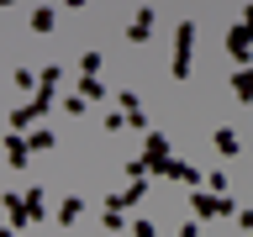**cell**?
Instances as JSON below:
<instances>
[{"instance_id": "obj_15", "label": "cell", "mask_w": 253, "mask_h": 237, "mask_svg": "<svg viewBox=\"0 0 253 237\" xmlns=\"http://www.w3.org/2000/svg\"><path fill=\"white\" fill-rule=\"evenodd\" d=\"M100 63H106V58H100V53L90 47V53L79 58V79H100Z\"/></svg>"}, {"instance_id": "obj_26", "label": "cell", "mask_w": 253, "mask_h": 237, "mask_svg": "<svg viewBox=\"0 0 253 237\" xmlns=\"http://www.w3.org/2000/svg\"><path fill=\"white\" fill-rule=\"evenodd\" d=\"M0 237H16V232H11V227H5V232H0Z\"/></svg>"}, {"instance_id": "obj_16", "label": "cell", "mask_w": 253, "mask_h": 237, "mask_svg": "<svg viewBox=\"0 0 253 237\" xmlns=\"http://www.w3.org/2000/svg\"><path fill=\"white\" fill-rule=\"evenodd\" d=\"M27 216H32V221H42V216H47V200H42V190H27Z\"/></svg>"}, {"instance_id": "obj_12", "label": "cell", "mask_w": 253, "mask_h": 237, "mask_svg": "<svg viewBox=\"0 0 253 237\" xmlns=\"http://www.w3.org/2000/svg\"><path fill=\"white\" fill-rule=\"evenodd\" d=\"M79 216H84V195H69V200L58 205V221H63V227H74Z\"/></svg>"}, {"instance_id": "obj_24", "label": "cell", "mask_w": 253, "mask_h": 237, "mask_svg": "<svg viewBox=\"0 0 253 237\" xmlns=\"http://www.w3.org/2000/svg\"><path fill=\"white\" fill-rule=\"evenodd\" d=\"M237 21H248V27H253V0H248V5H243V16H237Z\"/></svg>"}, {"instance_id": "obj_5", "label": "cell", "mask_w": 253, "mask_h": 237, "mask_svg": "<svg viewBox=\"0 0 253 237\" xmlns=\"http://www.w3.org/2000/svg\"><path fill=\"white\" fill-rule=\"evenodd\" d=\"M0 205H5L11 232H27V227H32V216H27V190H0Z\"/></svg>"}, {"instance_id": "obj_18", "label": "cell", "mask_w": 253, "mask_h": 237, "mask_svg": "<svg viewBox=\"0 0 253 237\" xmlns=\"http://www.w3.org/2000/svg\"><path fill=\"white\" fill-rule=\"evenodd\" d=\"M79 95H84V100H90V106H95V100L106 95V84H100V79H79Z\"/></svg>"}, {"instance_id": "obj_17", "label": "cell", "mask_w": 253, "mask_h": 237, "mask_svg": "<svg viewBox=\"0 0 253 237\" xmlns=\"http://www.w3.org/2000/svg\"><path fill=\"white\" fill-rule=\"evenodd\" d=\"M58 84H63V69H53V63H47L42 79H37V90H53V95H58Z\"/></svg>"}, {"instance_id": "obj_13", "label": "cell", "mask_w": 253, "mask_h": 237, "mask_svg": "<svg viewBox=\"0 0 253 237\" xmlns=\"http://www.w3.org/2000/svg\"><path fill=\"white\" fill-rule=\"evenodd\" d=\"M53 142H58V137H53L47 126H32V132H27V148H32V153H47Z\"/></svg>"}, {"instance_id": "obj_4", "label": "cell", "mask_w": 253, "mask_h": 237, "mask_svg": "<svg viewBox=\"0 0 253 237\" xmlns=\"http://www.w3.org/2000/svg\"><path fill=\"white\" fill-rule=\"evenodd\" d=\"M227 58H232L237 69H248V58H253V27L248 21H237V27L227 32Z\"/></svg>"}, {"instance_id": "obj_19", "label": "cell", "mask_w": 253, "mask_h": 237, "mask_svg": "<svg viewBox=\"0 0 253 237\" xmlns=\"http://www.w3.org/2000/svg\"><path fill=\"white\" fill-rule=\"evenodd\" d=\"M11 79H16V90H32V95H37V74H32V69H16Z\"/></svg>"}, {"instance_id": "obj_9", "label": "cell", "mask_w": 253, "mask_h": 237, "mask_svg": "<svg viewBox=\"0 0 253 237\" xmlns=\"http://www.w3.org/2000/svg\"><path fill=\"white\" fill-rule=\"evenodd\" d=\"M232 95L243 100V106H253V63L248 69H232Z\"/></svg>"}, {"instance_id": "obj_6", "label": "cell", "mask_w": 253, "mask_h": 237, "mask_svg": "<svg viewBox=\"0 0 253 237\" xmlns=\"http://www.w3.org/2000/svg\"><path fill=\"white\" fill-rule=\"evenodd\" d=\"M0 148H5V163H11V169H27V163H32L27 132H5V137H0Z\"/></svg>"}, {"instance_id": "obj_14", "label": "cell", "mask_w": 253, "mask_h": 237, "mask_svg": "<svg viewBox=\"0 0 253 237\" xmlns=\"http://www.w3.org/2000/svg\"><path fill=\"white\" fill-rule=\"evenodd\" d=\"M211 142H216V153H237V148H243L232 126H216V132H211Z\"/></svg>"}, {"instance_id": "obj_2", "label": "cell", "mask_w": 253, "mask_h": 237, "mask_svg": "<svg viewBox=\"0 0 253 237\" xmlns=\"http://www.w3.org/2000/svg\"><path fill=\"white\" fill-rule=\"evenodd\" d=\"M190 58H195V21H179V27H174V63H169V74L190 79Z\"/></svg>"}, {"instance_id": "obj_20", "label": "cell", "mask_w": 253, "mask_h": 237, "mask_svg": "<svg viewBox=\"0 0 253 237\" xmlns=\"http://www.w3.org/2000/svg\"><path fill=\"white\" fill-rule=\"evenodd\" d=\"M63 111H69V116H84V111H90V100H84V95H69V100H63Z\"/></svg>"}, {"instance_id": "obj_11", "label": "cell", "mask_w": 253, "mask_h": 237, "mask_svg": "<svg viewBox=\"0 0 253 237\" xmlns=\"http://www.w3.org/2000/svg\"><path fill=\"white\" fill-rule=\"evenodd\" d=\"M122 116H126V126H148V111H142V100L132 90L122 95Z\"/></svg>"}, {"instance_id": "obj_25", "label": "cell", "mask_w": 253, "mask_h": 237, "mask_svg": "<svg viewBox=\"0 0 253 237\" xmlns=\"http://www.w3.org/2000/svg\"><path fill=\"white\" fill-rule=\"evenodd\" d=\"M63 5H69V11H84V0H63Z\"/></svg>"}, {"instance_id": "obj_27", "label": "cell", "mask_w": 253, "mask_h": 237, "mask_svg": "<svg viewBox=\"0 0 253 237\" xmlns=\"http://www.w3.org/2000/svg\"><path fill=\"white\" fill-rule=\"evenodd\" d=\"M0 5H16V0H0Z\"/></svg>"}, {"instance_id": "obj_8", "label": "cell", "mask_w": 253, "mask_h": 237, "mask_svg": "<svg viewBox=\"0 0 253 237\" xmlns=\"http://www.w3.org/2000/svg\"><path fill=\"white\" fill-rule=\"evenodd\" d=\"M27 27H32V32H37V37H47V32L58 27V11H53V5H37V11H32V16H27Z\"/></svg>"}, {"instance_id": "obj_21", "label": "cell", "mask_w": 253, "mask_h": 237, "mask_svg": "<svg viewBox=\"0 0 253 237\" xmlns=\"http://www.w3.org/2000/svg\"><path fill=\"white\" fill-rule=\"evenodd\" d=\"M100 227H106V232H122L126 216H122V211H106V216H100Z\"/></svg>"}, {"instance_id": "obj_10", "label": "cell", "mask_w": 253, "mask_h": 237, "mask_svg": "<svg viewBox=\"0 0 253 237\" xmlns=\"http://www.w3.org/2000/svg\"><path fill=\"white\" fill-rule=\"evenodd\" d=\"M126 37H132V42H148V37H153V11H148V5H142L137 16H132V27H126Z\"/></svg>"}, {"instance_id": "obj_22", "label": "cell", "mask_w": 253, "mask_h": 237, "mask_svg": "<svg viewBox=\"0 0 253 237\" xmlns=\"http://www.w3.org/2000/svg\"><path fill=\"white\" fill-rule=\"evenodd\" d=\"M132 237H158V232H153V221H132Z\"/></svg>"}, {"instance_id": "obj_7", "label": "cell", "mask_w": 253, "mask_h": 237, "mask_svg": "<svg viewBox=\"0 0 253 237\" xmlns=\"http://www.w3.org/2000/svg\"><path fill=\"white\" fill-rule=\"evenodd\" d=\"M142 195H148V179H142V185H126L122 195H111V200H106V211H122V216H126V211H132Z\"/></svg>"}, {"instance_id": "obj_23", "label": "cell", "mask_w": 253, "mask_h": 237, "mask_svg": "<svg viewBox=\"0 0 253 237\" xmlns=\"http://www.w3.org/2000/svg\"><path fill=\"white\" fill-rule=\"evenodd\" d=\"M174 237H201V227H195V221H185V227H179Z\"/></svg>"}, {"instance_id": "obj_3", "label": "cell", "mask_w": 253, "mask_h": 237, "mask_svg": "<svg viewBox=\"0 0 253 237\" xmlns=\"http://www.w3.org/2000/svg\"><path fill=\"white\" fill-rule=\"evenodd\" d=\"M190 211H195V216H237V205L227 200V195H216V190H195V195H190Z\"/></svg>"}, {"instance_id": "obj_1", "label": "cell", "mask_w": 253, "mask_h": 237, "mask_svg": "<svg viewBox=\"0 0 253 237\" xmlns=\"http://www.w3.org/2000/svg\"><path fill=\"white\" fill-rule=\"evenodd\" d=\"M142 158H148V174H169V179H179V163H185V158H174V148H169L164 132H148Z\"/></svg>"}]
</instances>
